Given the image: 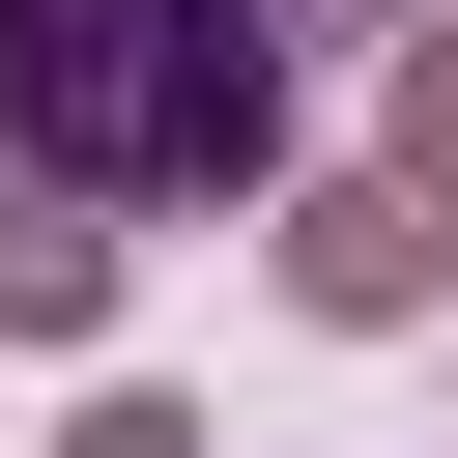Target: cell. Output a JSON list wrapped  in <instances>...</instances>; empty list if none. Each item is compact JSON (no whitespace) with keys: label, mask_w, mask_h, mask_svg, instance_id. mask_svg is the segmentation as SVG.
<instances>
[{"label":"cell","mask_w":458,"mask_h":458,"mask_svg":"<svg viewBox=\"0 0 458 458\" xmlns=\"http://www.w3.org/2000/svg\"><path fill=\"white\" fill-rule=\"evenodd\" d=\"M344 29H401V0H0V143L114 229L286 200V114H315Z\"/></svg>","instance_id":"cell-1"},{"label":"cell","mask_w":458,"mask_h":458,"mask_svg":"<svg viewBox=\"0 0 458 458\" xmlns=\"http://www.w3.org/2000/svg\"><path fill=\"white\" fill-rule=\"evenodd\" d=\"M429 286H458V200H429V172H286V315L401 344Z\"/></svg>","instance_id":"cell-2"},{"label":"cell","mask_w":458,"mask_h":458,"mask_svg":"<svg viewBox=\"0 0 458 458\" xmlns=\"http://www.w3.org/2000/svg\"><path fill=\"white\" fill-rule=\"evenodd\" d=\"M114 258H143V229H114V200H57V172L0 143V344H114Z\"/></svg>","instance_id":"cell-3"},{"label":"cell","mask_w":458,"mask_h":458,"mask_svg":"<svg viewBox=\"0 0 458 458\" xmlns=\"http://www.w3.org/2000/svg\"><path fill=\"white\" fill-rule=\"evenodd\" d=\"M57 458H229V429H200L172 372H86V429H57Z\"/></svg>","instance_id":"cell-4"},{"label":"cell","mask_w":458,"mask_h":458,"mask_svg":"<svg viewBox=\"0 0 458 458\" xmlns=\"http://www.w3.org/2000/svg\"><path fill=\"white\" fill-rule=\"evenodd\" d=\"M401 172H429V200H458V0H429V29H401Z\"/></svg>","instance_id":"cell-5"}]
</instances>
